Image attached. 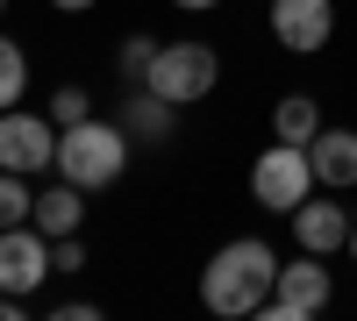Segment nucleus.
<instances>
[{
    "label": "nucleus",
    "instance_id": "18",
    "mask_svg": "<svg viewBox=\"0 0 357 321\" xmlns=\"http://www.w3.org/2000/svg\"><path fill=\"white\" fill-rule=\"evenodd\" d=\"M50 8H65V15H86V8H100V0H50Z\"/></svg>",
    "mask_w": 357,
    "mask_h": 321
},
{
    "label": "nucleus",
    "instance_id": "3",
    "mask_svg": "<svg viewBox=\"0 0 357 321\" xmlns=\"http://www.w3.org/2000/svg\"><path fill=\"white\" fill-rule=\"evenodd\" d=\"M215 79H222L215 43H158L151 79H143V86H151L158 100H172V107H193V100L215 93Z\"/></svg>",
    "mask_w": 357,
    "mask_h": 321
},
{
    "label": "nucleus",
    "instance_id": "7",
    "mask_svg": "<svg viewBox=\"0 0 357 321\" xmlns=\"http://www.w3.org/2000/svg\"><path fill=\"white\" fill-rule=\"evenodd\" d=\"M43 279H50V236H43L36 221H22V228H0V293L29 300Z\"/></svg>",
    "mask_w": 357,
    "mask_h": 321
},
{
    "label": "nucleus",
    "instance_id": "9",
    "mask_svg": "<svg viewBox=\"0 0 357 321\" xmlns=\"http://www.w3.org/2000/svg\"><path fill=\"white\" fill-rule=\"evenodd\" d=\"M293 221V236H301V250H314V257H329V250H350V214L336 208V200H301V208L286 214Z\"/></svg>",
    "mask_w": 357,
    "mask_h": 321
},
{
    "label": "nucleus",
    "instance_id": "1",
    "mask_svg": "<svg viewBox=\"0 0 357 321\" xmlns=\"http://www.w3.org/2000/svg\"><path fill=\"white\" fill-rule=\"evenodd\" d=\"M272 279H279L272 243L236 236V243H222L215 257H207V272H200V307L222 314V321H250V314H264V300H272Z\"/></svg>",
    "mask_w": 357,
    "mask_h": 321
},
{
    "label": "nucleus",
    "instance_id": "4",
    "mask_svg": "<svg viewBox=\"0 0 357 321\" xmlns=\"http://www.w3.org/2000/svg\"><path fill=\"white\" fill-rule=\"evenodd\" d=\"M250 193H257V208L293 214V208L314 193V164H307V150H301V143H272V150L250 164Z\"/></svg>",
    "mask_w": 357,
    "mask_h": 321
},
{
    "label": "nucleus",
    "instance_id": "14",
    "mask_svg": "<svg viewBox=\"0 0 357 321\" xmlns=\"http://www.w3.org/2000/svg\"><path fill=\"white\" fill-rule=\"evenodd\" d=\"M36 221V193H29V171H0V228Z\"/></svg>",
    "mask_w": 357,
    "mask_h": 321
},
{
    "label": "nucleus",
    "instance_id": "2",
    "mask_svg": "<svg viewBox=\"0 0 357 321\" xmlns=\"http://www.w3.org/2000/svg\"><path fill=\"white\" fill-rule=\"evenodd\" d=\"M57 179H72L79 193H100L129 171V129L122 122H100V114H86V122L57 129V157H50Z\"/></svg>",
    "mask_w": 357,
    "mask_h": 321
},
{
    "label": "nucleus",
    "instance_id": "17",
    "mask_svg": "<svg viewBox=\"0 0 357 321\" xmlns=\"http://www.w3.org/2000/svg\"><path fill=\"white\" fill-rule=\"evenodd\" d=\"M151 57H158V36H129L114 65H122V79H129V86H143V79H151Z\"/></svg>",
    "mask_w": 357,
    "mask_h": 321
},
{
    "label": "nucleus",
    "instance_id": "8",
    "mask_svg": "<svg viewBox=\"0 0 357 321\" xmlns=\"http://www.w3.org/2000/svg\"><path fill=\"white\" fill-rule=\"evenodd\" d=\"M329 29H336V0H272V36L286 50H321L329 43Z\"/></svg>",
    "mask_w": 357,
    "mask_h": 321
},
{
    "label": "nucleus",
    "instance_id": "10",
    "mask_svg": "<svg viewBox=\"0 0 357 321\" xmlns=\"http://www.w3.org/2000/svg\"><path fill=\"white\" fill-rule=\"evenodd\" d=\"M307 164H314V186H329V193L357 186V129H329L321 122V136L307 143Z\"/></svg>",
    "mask_w": 357,
    "mask_h": 321
},
{
    "label": "nucleus",
    "instance_id": "15",
    "mask_svg": "<svg viewBox=\"0 0 357 321\" xmlns=\"http://www.w3.org/2000/svg\"><path fill=\"white\" fill-rule=\"evenodd\" d=\"M22 93H29V57L15 36H0V107H15Z\"/></svg>",
    "mask_w": 357,
    "mask_h": 321
},
{
    "label": "nucleus",
    "instance_id": "5",
    "mask_svg": "<svg viewBox=\"0 0 357 321\" xmlns=\"http://www.w3.org/2000/svg\"><path fill=\"white\" fill-rule=\"evenodd\" d=\"M321 307H329V265H321L314 250H307V257H293V265H279L264 314H272V321H314Z\"/></svg>",
    "mask_w": 357,
    "mask_h": 321
},
{
    "label": "nucleus",
    "instance_id": "19",
    "mask_svg": "<svg viewBox=\"0 0 357 321\" xmlns=\"http://www.w3.org/2000/svg\"><path fill=\"white\" fill-rule=\"evenodd\" d=\"M15 314H22V300H15V293H0V321H15Z\"/></svg>",
    "mask_w": 357,
    "mask_h": 321
},
{
    "label": "nucleus",
    "instance_id": "6",
    "mask_svg": "<svg viewBox=\"0 0 357 321\" xmlns=\"http://www.w3.org/2000/svg\"><path fill=\"white\" fill-rule=\"evenodd\" d=\"M57 157V122L50 114H22V107H0V171H50Z\"/></svg>",
    "mask_w": 357,
    "mask_h": 321
},
{
    "label": "nucleus",
    "instance_id": "21",
    "mask_svg": "<svg viewBox=\"0 0 357 321\" xmlns=\"http://www.w3.org/2000/svg\"><path fill=\"white\" fill-rule=\"evenodd\" d=\"M350 250H357V221H350Z\"/></svg>",
    "mask_w": 357,
    "mask_h": 321
},
{
    "label": "nucleus",
    "instance_id": "22",
    "mask_svg": "<svg viewBox=\"0 0 357 321\" xmlns=\"http://www.w3.org/2000/svg\"><path fill=\"white\" fill-rule=\"evenodd\" d=\"M0 15H8V0H0Z\"/></svg>",
    "mask_w": 357,
    "mask_h": 321
},
{
    "label": "nucleus",
    "instance_id": "16",
    "mask_svg": "<svg viewBox=\"0 0 357 321\" xmlns=\"http://www.w3.org/2000/svg\"><path fill=\"white\" fill-rule=\"evenodd\" d=\"M86 114H93V93H86V86H57V93H50V122H57V129L86 122Z\"/></svg>",
    "mask_w": 357,
    "mask_h": 321
},
{
    "label": "nucleus",
    "instance_id": "13",
    "mask_svg": "<svg viewBox=\"0 0 357 321\" xmlns=\"http://www.w3.org/2000/svg\"><path fill=\"white\" fill-rule=\"evenodd\" d=\"M272 136H279V143H301V150H307V143L321 136V100H314V93H286V100L272 107Z\"/></svg>",
    "mask_w": 357,
    "mask_h": 321
},
{
    "label": "nucleus",
    "instance_id": "12",
    "mask_svg": "<svg viewBox=\"0 0 357 321\" xmlns=\"http://www.w3.org/2000/svg\"><path fill=\"white\" fill-rule=\"evenodd\" d=\"M172 122H178V107H172V100H158L151 86H143V93L122 107V129H129V143H165V136H172Z\"/></svg>",
    "mask_w": 357,
    "mask_h": 321
},
{
    "label": "nucleus",
    "instance_id": "20",
    "mask_svg": "<svg viewBox=\"0 0 357 321\" xmlns=\"http://www.w3.org/2000/svg\"><path fill=\"white\" fill-rule=\"evenodd\" d=\"M172 8H193V15H200V8H222V0H172Z\"/></svg>",
    "mask_w": 357,
    "mask_h": 321
},
{
    "label": "nucleus",
    "instance_id": "11",
    "mask_svg": "<svg viewBox=\"0 0 357 321\" xmlns=\"http://www.w3.org/2000/svg\"><path fill=\"white\" fill-rule=\"evenodd\" d=\"M79 214H86V193L72 179H57L50 193H36V228L57 243V236H79Z\"/></svg>",
    "mask_w": 357,
    "mask_h": 321
}]
</instances>
